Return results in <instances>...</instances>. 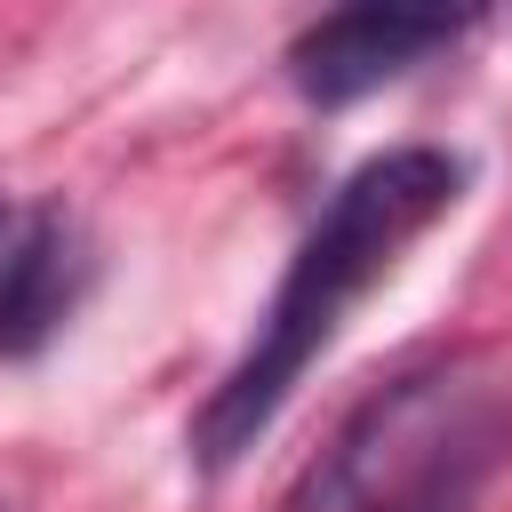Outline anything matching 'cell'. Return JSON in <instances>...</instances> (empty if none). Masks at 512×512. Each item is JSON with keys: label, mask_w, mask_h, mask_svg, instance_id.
Wrapping results in <instances>:
<instances>
[{"label": "cell", "mask_w": 512, "mask_h": 512, "mask_svg": "<svg viewBox=\"0 0 512 512\" xmlns=\"http://www.w3.org/2000/svg\"><path fill=\"white\" fill-rule=\"evenodd\" d=\"M0 232H8V216H0Z\"/></svg>", "instance_id": "5b68a950"}, {"label": "cell", "mask_w": 512, "mask_h": 512, "mask_svg": "<svg viewBox=\"0 0 512 512\" xmlns=\"http://www.w3.org/2000/svg\"><path fill=\"white\" fill-rule=\"evenodd\" d=\"M488 0H336L328 16H312L288 40V80L304 104L344 112L360 96H376L384 80L416 72L424 56H440L448 40H464L480 24Z\"/></svg>", "instance_id": "3957f363"}, {"label": "cell", "mask_w": 512, "mask_h": 512, "mask_svg": "<svg viewBox=\"0 0 512 512\" xmlns=\"http://www.w3.org/2000/svg\"><path fill=\"white\" fill-rule=\"evenodd\" d=\"M456 200H464V160L440 152V144H392V152L360 160V168L328 192V208H320L312 232L296 240L272 304L256 312L240 360H232V368L208 384V400L192 408V432H184L192 472L224 480V472L272 432V416L288 408V392L304 384V368L336 344L344 312H352V304L408 256V240H424Z\"/></svg>", "instance_id": "6da1fadb"}, {"label": "cell", "mask_w": 512, "mask_h": 512, "mask_svg": "<svg viewBox=\"0 0 512 512\" xmlns=\"http://www.w3.org/2000/svg\"><path fill=\"white\" fill-rule=\"evenodd\" d=\"M88 280H96V256H88L80 224L64 208H32L0 256V360L48 352L64 336V320L80 312Z\"/></svg>", "instance_id": "277c9868"}, {"label": "cell", "mask_w": 512, "mask_h": 512, "mask_svg": "<svg viewBox=\"0 0 512 512\" xmlns=\"http://www.w3.org/2000/svg\"><path fill=\"white\" fill-rule=\"evenodd\" d=\"M512 456V352L464 344L376 384L280 512H472Z\"/></svg>", "instance_id": "7a4b0ae2"}]
</instances>
